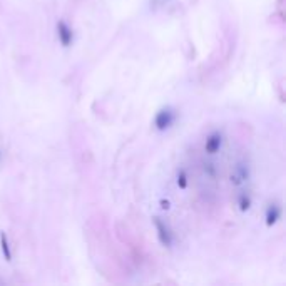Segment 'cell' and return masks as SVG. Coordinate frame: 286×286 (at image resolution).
<instances>
[{"instance_id": "277c9868", "label": "cell", "mask_w": 286, "mask_h": 286, "mask_svg": "<svg viewBox=\"0 0 286 286\" xmlns=\"http://www.w3.org/2000/svg\"><path fill=\"white\" fill-rule=\"evenodd\" d=\"M223 146V134L219 131H214L207 136L206 144H204V151L207 154H216V152L221 149Z\"/></svg>"}, {"instance_id": "6da1fadb", "label": "cell", "mask_w": 286, "mask_h": 286, "mask_svg": "<svg viewBox=\"0 0 286 286\" xmlns=\"http://www.w3.org/2000/svg\"><path fill=\"white\" fill-rule=\"evenodd\" d=\"M176 117H178V114H176V111L172 107H169V105L163 107L154 117V126L158 131H167L169 127L174 126Z\"/></svg>"}, {"instance_id": "5b68a950", "label": "cell", "mask_w": 286, "mask_h": 286, "mask_svg": "<svg viewBox=\"0 0 286 286\" xmlns=\"http://www.w3.org/2000/svg\"><path fill=\"white\" fill-rule=\"evenodd\" d=\"M280 219H281V207L278 204H271L268 207V211H266V225L271 228Z\"/></svg>"}, {"instance_id": "8992f818", "label": "cell", "mask_w": 286, "mask_h": 286, "mask_svg": "<svg viewBox=\"0 0 286 286\" xmlns=\"http://www.w3.org/2000/svg\"><path fill=\"white\" fill-rule=\"evenodd\" d=\"M0 246H2V253H3V256H5V260L10 261L12 251H10V246H9V240H7V234L3 233V231L0 233Z\"/></svg>"}, {"instance_id": "ba28073f", "label": "cell", "mask_w": 286, "mask_h": 286, "mask_svg": "<svg viewBox=\"0 0 286 286\" xmlns=\"http://www.w3.org/2000/svg\"><path fill=\"white\" fill-rule=\"evenodd\" d=\"M238 206H240L241 211H248L249 206H251V198L246 194H241L240 199H238Z\"/></svg>"}, {"instance_id": "52a82bcc", "label": "cell", "mask_w": 286, "mask_h": 286, "mask_svg": "<svg viewBox=\"0 0 286 286\" xmlns=\"http://www.w3.org/2000/svg\"><path fill=\"white\" fill-rule=\"evenodd\" d=\"M233 178H234V184L245 183L246 179L249 178V171L246 169V167H245V166H243V164H241V166H238V167H236V174H234Z\"/></svg>"}, {"instance_id": "3957f363", "label": "cell", "mask_w": 286, "mask_h": 286, "mask_svg": "<svg viewBox=\"0 0 286 286\" xmlns=\"http://www.w3.org/2000/svg\"><path fill=\"white\" fill-rule=\"evenodd\" d=\"M57 37H59V42H61V44L64 47H69L74 42L72 29H70V27L64 20L57 22Z\"/></svg>"}, {"instance_id": "30bf717a", "label": "cell", "mask_w": 286, "mask_h": 286, "mask_svg": "<svg viewBox=\"0 0 286 286\" xmlns=\"http://www.w3.org/2000/svg\"><path fill=\"white\" fill-rule=\"evenodd\" d=\"M0 158H2V151H0Z\"/></svg>"}, {"instance_id": "7a4b0ae2", "label": "cell", "mask_w": 286, "mask_h": 286, "mask_svg": "<svg viewBox=\"0 0 286 286\" xmlns=\"http://www.w3.org/2000/svg\"><path fill=\"white\" fill-rule=\"evenodd\" d=\"M154 225H156V229H158V240L163 246H166V248H171L172 243H174V236H172V231L169 229V226L166 225V223H163L159 218L154 219Z\"/></svg>"}, {"instance_id": "9c48e42d", "label": "cell", "mask_w": 286, "mask_h": 286, "mask_svg": "<svg viewBox=\"0 0 286 286\" xmlns=\"http://www.w3.org/2000/svg\"><path fill=\"white\" fill-rule=\"evenodd\" d=\"M178 186L181 187V189H186L187 187V176L184 171H179V174H178Z\"/></svg>"}]
</instances>
